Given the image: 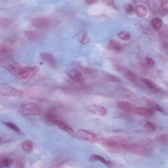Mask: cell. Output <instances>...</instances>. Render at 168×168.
<instances>
[{"label":"cell","instance_id":"6da1fadb","mask_svg":"<svg viewBox=\"0 0 168 168\" xmlns=\"http://www.w3.org/2000/svg\"><path fill=\"white\" fill-rule=\"evenodd\" d=\"M41 107L35 103H27L21 105L19 107L18 112L23 116H37L42 113Z\"/></svg>","mask_w":168,"mask_h":168},{"label":"cell","instance_id":"7a4b0ae2","mask_svg":"<svg viewBox=\"0 0 168 168\" xmlns=\"http://www.w3.org/2000/svg\"><path fill=\"white\" fill-rule=\"evenodd\" d=\"M40 71V68L37 66L23 67L21 68L16 77L20 80L31 79L35 77Z\"/></svg>","mask_w":168,"mask_h":168},{"label":"cell","instance_id":"3957f363","mask_svg":"<svg viewBox=\"0 0 168 168\" xmlns=\"http://www.w3.org/2000/svg\"><path fill=\"white\" fill-rule=\"evenodd\" d=\"M0 64L3 67L16 76L21 68L18 62L10 58L1 59Z\"/></svg>","mask_w":168,"mask_h":168},{"label":"cell","instance_id":"277c9868","mask_svg":"<svg viewBox=\"0 0 168 168\" xmlns=\"http://www.w3.org/2000/svg\"><path fill=\"white\" fill-rule=\"evenodd\" d=\"M55 20L47 17H38L31 20V24L34 27L44 29L53 26L56 23Z\"/></svg>","mask_w":168,"mask_h":168},{"label":"cell","instance_id":"5b68a950","mask_svg":"<svg viewBox=\"0 0 168 168\" xmlns=\"http://www.w3.org/2000/svg\"><path fill=\"white\" fill-rule=\"evenodd\" d=\"M0 95L2 97H19L23 95V92L9 85L2 84L0 85Z\"/></svg>","mask_w":168,"mask_h":168},{"label":"cell","instance_id":"8992f818","mask_svg":"<svg viewBox=\"0 0 168 168\" xmlns=\"http://www.w3.org/2000/svg\"><path fill=\"white\" fill-rule=\"evenodd\" d=\"M121 146L128 152L141 155H147L149 152L148 149L146 146L141 145L125 143Z\"/></svg>","mask_w":168,"mask_h":168},{"label":"cell","instance_id":"52a82bcc","mask_svg":"<svg viewBox=\"0 0 168 168\" xmlns=\"http://www.w3.org/2000/svg\"><path fill=\"white\" fill-rule=\"evenodd\" d=\"M96 141L110 152L117 153L121 151L120 146L116 144L110 138H98Z\"/></svg>","mask_w":168,"mask_h":168},{"label":"cell","instance_id":"ba28073f","mask_svg":"<svg viewBox=\"0 0 168 168\" xmlns=\"http://www.w3.org/2000/svg\"><path fill=\"white\" fill-rule=\"evenodd\" d=\"M15 45L14 41L8 40L0 46V55L2 59L9 58L13 49Z\"/></svg>","mask_w":168,"mask_h":168},{"label":"cell","instance_id":"9c48e42d","mask_svg":"<svg viewBox=\"0 0 168 168\" xmlns=\"http://www.w3.org/2000/svg\"><path fill=\"white\" fill-rule=\"evenodd\" d=\"M77 133L81 138L91 143L96 141L98 139L96 135L94 133L83 129H80Z\"/></svg>","mask_w":168,"mask_h":168},{"label":"cell","instance_id":"30bf717a","mask_svg":"<svg viewBox=\"0 0 168 168\" xmlns=\"http://www.w3.org/2000/svg\"><path fill=\"white\" fill-rule=\"evenodd\" d=\"M87 109L90 113L98 116L106 115L108 113V111L105 107L95 105L88 106Z\"/></svg>","mask_w":168,"mask_h":168},{"label":"cell","instance_id":"8fae6325","mask_svg":"<svg viewBox=\"0 0 168 168\" xmlns=\"http://www.w3.org/2000/svg\"><path fill=\"white\" fill-rule=\"evenodd\" d=\"M40 57L51 68L55 69L57 67V60L52 54L48 53H42L41 54Z\"/></svg>","mask_w":168,"mask_h":168},{"label":"cell","instance_id":"7c38bea8","mask_svg":"<svg viewBox=\"0 0 168 168\" xmlns=\"http://www.w3.org/2000/svg\"><path fill=\"white\" fill-rule=\"evenodd\" d=\"M66 73L69 77L73 80L78 83H82L84 81V76L81 73L75 69L69 70Z\"/></svg>","mask_w":168,"mask_h":168},{"label":"cell","instance_id":"4fadbf2b","mask_svg":"<svg viewBox=\"0 0 168 168\" xmlns=\"http://www.w3.org/2000/svg\"><path fill=\"white\" fill-rule=\"evenodd\" d=\"M51 123L59 127L62 130L66 132L69 134L70 135L74 134V131L72 128L59 118L53 120Z\"/></svg>","mask_w":168,"mask_h":168},{"label":"cell","instance_id":"5bb4252c","mask_svg":"<svg viewBox=\"0 0 168 168\" xmlns=\"http://www.w3.org/2000/svg\"><path fill=\"white\" fill-rule=\"evenodd\" d=\"M116 105L120 109L129 113L135 111L137 109L132 103L125 101H118L116 102Z\"/></svg>","mask_w":168,"mask_h":168},{"label":"cell","instance_id":"9a60e30c","mask_svg":"<svg viewBox=\"0 0 168 168\" xmlns=\"http://www.w3.org/2000/svg\"><path fill=\"white\" fill-rule=\"evenodd\" d=\"M145 100L146 105L149 107V108L153 110H155L161 113H164V111L158 103L153 99L148 97H145Z\"/></svg>","mask_w":168,"mask_h":168},{"label":"cell","instance_id":"2e32d148","mask_svg":"<svg viewBox=\"0 0 168 168\" xmlns=\"http://www.w3.org/2000/svg\"><path fill=\"white\" fill-rule=\"evenodd\" d=\"M135 112L137 114L145 117H152L154 115L153 110L146 108L141 107L137 108Z\"/></svg>","mask_w":168,"mask_h":168},{"label":"cell","instance_id":"e0dca14e","mask_svg":"<svg viewBox=\"0 0 168 168\" xmlns=\"http://www.w3.org/2000/svg\"><path fill=\"white\" fill-rule=\"evenodd\" d=\"M89 160L90 162L98 161L102 162L103 164L108 167H113L114 166L113 163L110 161H107L105 160L104 158L97 155H92L90 156Z\"/></svg>","mask_w":168,"mask_h":168},{"label":"cell","instance_id":"ac0fdd59","mask_svg":"<svg viewBox=\"0 0 168 168\" xmlns=\"http://www.w3.org/2000/svg\"><path fill=\"white\" fill-rule=\"evenodd\" d=\"M141 80L149 89L156 92L160 91V89L152 80L146 78H142L141 79Z\"/></svg>","mask_w":168,"mask_h":168},{"label":"cell","instance_id":"d6986e66","mask_svg":"<svg viewBox=\"0 0 168 168\" xmlns=\"http://www.w3.org/2000/svg\"><path fill=\"white\" fill-rule=\"evenodd\" d=\"M25 37L28 40L35 41L39 40L41 37V34L38 32L34 31H26L24 33Z\"/></svg>","mask_w":168,"mask_h":168},{"label":"cell","instance_id":"ffe728a7","mask_svg":"<svg viewBox=\"0 0 168 168\" xmlns=\"http://www.w3.org/2000/svg\"><path fill=\"white\" fill-rule=\"evenodd\" d=\"M110 49L116 52H120L122 50L123 47L121 44L114 39L110 40L109 44Z\"/></svg>","mask_w":168,"mask_h":168},{"label":"cell","instance_id":"44dd1931","mask_svg":"<svg viewBox=\"0 0 168 168\" xmlns=\"http://www.w3.org/2000/svg\"><path fill=\"white\" fill-rule=\"evenodd\" d=\"M135 12L138 17L142 18L145 16L147 14V9L143 5H139L135 8Z\"/></svg>","mask_w":168,"mask_h":168},{"label":"cell","instance_id":"7402d4cb","mask_svg":"<svg viewBox=\"0 0 168 168\" xmlns=\"http://www.w3.org/2000/svg\"><path fill=\"white\" fill-rule=\"evenodd\" d=\"M77 37L79 38V41L81 44L85 45L90 41V38L88 33L86 32H82L79 34Z\"/></svg>","mask_w":168,"mask_h":168},{"label":"cell","instance_id":"603a6c76","mask_svg":"<svg viewBox=\"0 0 168 168\" xmlns=\"http://www.w3.org/2000/svg\"><path fill=\"white\" fill-rule=\"evenodd\" d=\"M1 27L4 29L10 28L12 25V21L10 19L5 18H2L0 20Z\"/></svg>","mask_w":168,"mask_h":168},{"label":"cell","instance_id":"cb8c5ba5","mask_svg":"<svg viewBox=\"0 0 168 168\" xmlns=\"http://www.w3.org/2000/svg\"><path fill=\"white\" fill-rule=\"evenodd\" d=\"M22 148L26 152H31L33 149L32 142L29 141H26L23 142L21 145Z\"/></svg>","mask_w":168,"mask_h":168},{"label":"cell","instance_id":"d4e9b609","mask_svg":"<svg viewBox=\"0 0 168 168\" xmlns=\"http://www.w3.org/2000/svg\"><path fill=\"white\" fill-rule=\"evenodd\" d=\"M150 23L152 27L156 29L160 28L163 24L162 20L156 17L152 18L151 20Z\"/></svg>","mask_w":168,"mask_h":168},{"label":"cell","instance_id":"484cf974","mask_svg":"<svg viewBox=\"0 0 168 168\" xmlns=\"http://www.w3.org/2000/svg\"><path fill=\"white\" fill-rule=\"evenodd\" d=\"M12 162L13 160L10 158H2L0 160V168H7L11 165Z\"/></svg>","mask_w":168,"mask_h":168},{"label":"cell","instance_id":"4316f807","mask_svg":"<svg viewBox=\"0 0 168 168\" xmlns=\"http://www.w3.org/2000/svg\"><path fill=\"white\" fill-rule=\"evenodd\" d=\"M143 127L146 130L150 131L155 130L157 128V126L152 122L145 120L143 123Z\"/></svg>","mask_w":168,"mask_h":168},{"label":"cell","instance_id":"83f0119b","mask_svg":"<svg viewBox=\"0 0 168 168\" xmlns=\"http://www.w3.org/2000/svg\"><path fill=\"white\" fill-rule=\"evenodd\" d=\"M116 145L119 146H122L123 144H125L126 140L123 137L120 136H113L110 138Z\"/></svg>","mask_w":168,"mask_h":168},{"label":"cell","instance_id":"f1b7e54d","mask_svg":"<svg viewBox=\"0 0 168 168\" xmlns=\"http://www.w3.org/2000/svg\"><path fill=\"white\" fill-rule=\"evenodd\" d=\"M156 140L159 143L164 145L168 144V134H163L156 136Z\"/></svg>","mask_w":168,"mask_h":168},{"label":"cell","instance_id":"f546056e","mask_svg":"<svg viewBox=\"0 0 168 168\" xmlns=\"http://www.w3.org/2000/svg\"><path fill=\"white\" fill-rule=\"evenodd\" d=\"M123 7L125 11L128 15H131L134 14V8L132 4L126 3L124 4Z\"/></svg>","mask_w":168,"mask_h":168},{"label":"cell","instance_id":"4dcf8cb0","mask_svg":"<svg viewBox=\"0 0 168 168\" xmlns=\"http://www.w3.org/2000/svg\"><path fill=\"white\" fill-rule=\"evenodd\" d=\"M3 124L5 126L8 128L11 129L18 134H20V130L18 127L13 123L9 122H5Z\"/></svg>","mask_w":168,"mask_h":168},{"label":"cell","instance_id":"1f68e13d","mask_svg":"<svg viewBox=\"0 0 168 168\" xmlns=\"http://www.w3.org/2000/svg\"><path fill=\"white\" fill-rule=\"evenodd\" d=\"M124 75L126 79L131 81H134L136 79L135 75L130 70H127L125 71Z\"/></svg>","mask_w":168,"mask_h":168},{"label":"cell","instance_id":"d6a6232c","mask_svg":"<svg viewBox=\"0 0 168 168\" xmlns=\"http://www.w3.org/2000/svg\"><path fill=\"white\" fill-rule=\"evenodd\" d=\"M119 37L123 40L127 41L130 39L131 36L130 34L126 32H122L118 34Z\"/></svg>","mask_w":168,"mask_h":168},{"label":"cell","instance_id":"836d02e7","mask_svg":"<svg viewBox=\"0 0 168 168\" xmlns=\"http://www.w3.org/2000/svg\"><path fill=\"white\" fill-rule=\"evenodd\" d=\"M24 163L21 159H19L16 160L14 166V168H24Z\"/></svg>","mask_w":168,"mask_h":168},{"label":"cell","instance_id":"e575fe53","mask_svg":"<svg viewBox=\"0 0 168 168\" xmlns=\"http://www.w3.org/2000/svg\"><path fill=\"white\" fill-rule=\"evenodd\" d=\"M146 61L149 66H153L155 64L154 60L148 56H146Z\"/></svg>","mask_w":168,"mask_h":168},{"label":"cell","instance_id":"d590c367","mask_svg":"<svg viewBox=\"0 0 168 168\" xmlns=\"http://www.w3.org/2000/svg\"><path fill=\"white\" fill-rule=\"evenodd\" d=\"M162 9L165 11H168V1L163 2L161 4Z\"/></svg>","mask_w":168,"mask_h":168},{"label":"cell","instance_id":"8d00e7d4","mask_svg":"<svg viewBox=\"0 0 168 168\" xmlns=\"http://www.w3.org/2000/svg\"><path fill=\"white\" fill-rule=\"evenodd\" d=\"M85 3L88 4V5H92L96 4L98 2L97 0H86L84 1Z\"/></svg>","mask_w":168,"mask_h":168},{"label":"cell","instance_id":"74e56055","mask_svg":"<svg viewBox=\"0 0 168 168\" xmlns=\"http://www.w3.org/2000/svg\"><path fill=\"white\" fill-rule=\"evenodd\" d=\"M103 2L109 5H113L114 1H104Z\"/></svg>","mask_w":168,"mask_h":168},{"label":"cell","instance_id":"f35d334b","mask_svg":"<svg viewBox=\"0 0 168 168\" xmlns=\"http://www.w3.org/2000/svg\"><path fill=\"white\" fill-rule=\"evenodd\" d=\"M50 168H59V165L57 164H55L52 166Z\"/></svg>","mask_w":168,"mask_h":168}]
</instances>
